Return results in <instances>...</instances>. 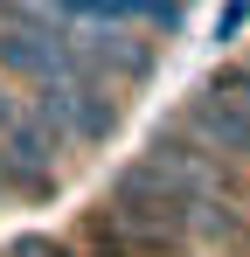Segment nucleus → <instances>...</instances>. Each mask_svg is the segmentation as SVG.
I'll return each mask as SVG.
<instances>
[{"label":"nucleus","instance_id":"f257e3e1","mask_svg":"<svg viewBox=\"0 0 250 257\" xmlns=\"http://www.w3.org/2000/svg\"><path fill=\"white\" fill-rule=\"evenodd\" d=\"M215 90H229L236 104H250V56H243V63H229V70L215 77Z\"/></svg>","mask_w":250,"mask_h":257}]
</instances>
